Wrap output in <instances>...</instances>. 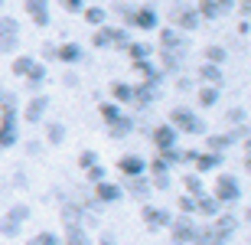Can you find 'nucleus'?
<instances>
[{
    "label": "nucleus",
    "mask_w": 251,
    "mask_h": 245,
    "mask_svg": "<svg viewBox=\"0 0 251 245\" xmlns=\"http://www.w3.org/2000/svg\"><path fill=\"white\" fill-rule=\"evenodd\" d=\"M238 229H242V222H238V216L235 213H219L215 219H209V222H199V236H196L193 245H228L235 236H238Z\"/></svg>",
    "instance_id": "obj_1"
},
{
    "label": "nucleus",
    "mask_w": 251,
    "mask_h": 245,
    "mask_svg": "<svg viewBox=\"0 0 251 245\" xmlns=\"http://www.w3.org/2000/svg\"><path fill=\"white\" fill-rule=\"evenodd\" d=\"M98 111H101V121H104V131L111 141H124L130 134L137 131V121H134V114H127L121 105L114 102H101L98 105Z\"/></svg>",
    "instance_id": "obj_2"
},
{
    "label": "nucleus",
    "mask_w": 251,
    "mask_h": 245,
    "mask_svg": "<svg viewBox=\"0 0 251 245\" xmlns=\"http://www.w3.org/2000/svg\"><path fill=\"white\" fill-rule=\"evenodd\" d=\"M167 121L173 124L179 134H193V137H205V134H209V124H205V118L196 111V108H189V105H176V108L170 111Z\"/></svg>",
    "instance_id": "obj_3"
},
{
    "label": "nucleus",
    "mask_w": 251,
    "mask_h": 245,
    "mask_svg": "<svg viewBox=\"0 0 251 245\" xmlns=\"http://www.w3.org/2000/svg\"><path fill=\"white\" fill-rule=\"evenodd\" d=\"M130 29L121 27V23H104V27H98L92 33V46L95 49H127L130 43Z\"/></svg>",
    "instance_id": "obj_4"
},
{
    "label": "nucleus",
    "mask_w": 251,
    "mask_h": 245,
    "mask_svg": "<svg viewBox=\"0 0 251 245\" xmlns=\"http://www.w3.org/2000/svg\"><path fill=\"white\" fill-rule=\"evenodd\" d=\"M209 193L219 199V206H222V209H225V206H235V203H242V196H245L238 173H219Z\"/></svg>",
    "instance_id": "obj_5"
},
{
    "label": "nucleus",
    "mask_w": 251,
    "mask_h": 245,
    "mask_svg": "<svg viewBox=\"0 0 251 245\" xmlns=\"http://www.w3.org/2000/svg\"><path fill=\"white\" fill-rule=\"evenodd\" d=\"M170 27L179 29L183 36H189V33H196V29L202 27V17H199V10L193 3H173V10H170Z\"/></svg>",
    "instance_id": "obj_6"
},
{
    "label": "nucleus",
    "mask_w": 251,
    "mask_h": 245,
    "mask_svg": "<svg viewBox=\"0 0 251 245\" xmlns=\"http://www.w3.org/2000/svg\"><path fill=\"white\" fill-rule=\"evenodd\" d=\"M167 232H170V242L173 245H193L196 236H199V222L193 216H173Z\"/></svg>",
    "instance_id": "obj_7"
},
{
    "label": "nucleus",
    "mask_w": 251,
    "mask_h": 245,
    "mask_svg": "<svg viewBox=\"0 0 251 245\" xmlns=\"http://www.w3.org/2000/svg\"><path fill=\"white\" fill-rule=\"evenodd\" d=\"M140 219H144V229L147 232H160V229H170L173 213L167 206H157V203H144L140 206Z\"/></svg>",
    "instance_id": "obj_8"
},
{
    "label": "nucleus",
    "mask_w": 251,
    "mask_h": 245,
    "mask_svg": "<svg viewBox=\"0 0 251 245\" xmlns=\"http://www.w3.org/2000/svg\"><path fill=\"white\" fill-rule=\"evenodd\" d=\"M124 27H134L140 29V33H157L160 29V10L150 7V3H144V7H134V13H130V20L124 23Z\"/></svg>",
    "instance_id": "obj_9"
},
{
    "label": "nucleus",
    "mask_w": 251,
    "mask_h": 245,
    "mask_svg": "<svg viewBox=\"0 0 251 245\" xmlns=\"http://www.w3.org/2000/svg\"><path fill=\"white\" fill-rule=\"evenodd\" d=\"M49 105H52L49 95H43V92L29 95L26 105H23V111H20V118H23L26 124H43V121H46V114H49Z\"/></svg>",
    "instance_id": "obj_10"
},
{
    "label": "nucleus",
    "mask_w": 251,
    "mask_h": 245,
    "mask_svg": "<svg viewBox=\"0 0 251 245\" xmlns=\"http://www.w3.org/2000/svg\"><path fill=\"white\" fill-rule=\"evenodd\" d=\"M150 141H153L157 154H167V151H173V147H179V131L170 121H157L150 128Z\"/></svg>",
    "instance_id": "obj_11"
},
{
    "label": "nucleus",
    "mask_w": 251,
    "mask_h": 245,
    "mask_svg": "<svg viewBox=\"0 0 251 245\" xmlns=\"http://www.w3.org/2000/svg\"><path fill=\"white\" fill-rule=\"evenodd\" d=\"M245 137H248V134H238V131H209L205 134V147L202 151L225 154V151H232V147H238V141L245 144Z\"/></svg>",
    "instance_id": "obj_12"
},
{
    "label": "nucleus",
    "mask_w": 251,
    "mask_h": 245,
    "mask_svg": "<svg viewBox=\"0 0 251 245\" xmlns=\"http://www.w3.org/2000/svg\"><path fill=\"white\" fill-rule=\"evenodd\" d=\"M160 53H179V56H189V39L179 33V29H173L167 23V27H160Z\"/></svg>",
    "instance_id": "obj_13"
},
{
    "label": "nucleus",
    "mask_w": 251,
    "mask_h": 245,
    "mask_svg": "<svg viewBox=\"0 0 251 245\" xmlns=\"http://www.w3.org/2000/svg\"><path fill=\"white\" fill-rule=\"evenodd\" d=\"M130 88H134V108H140V111H147V108H153V105L160 102V85L153 82H130Z\"/></svg>",
    "instance_id": "obj_14"
},
{
    "label": "nucleus",
    "mask_w": 251,
    "mask_h": 245,
    "mask_svg": "<svg viewBox=\"0 0 251 245\" xmlns=\"http://www.w3.org/2000/svg\"><path fill=\"white\" fill-rule=\"evenodd\" d=\"M92 199L98 206H118L124 199V190H121V183H114V180H101V183H95Z\"/></svg>",
    "instance_id": "obj_15"
},
{
    "label": "nucleus",
    "mask_w": 251,
    "mask_h": 245,
    "mask_svg": "<svg viewBox=\"0 0 251 245\" xmlns=\"http://www.w3.org/2000/svg\"><path fill=\"white\" fill-rule=\"evenodd\" d=\"M118 173L124 180L127 177H147V157H140L137 151H127L118 157Z\"/></svg>",
    "instance_id": "obj_16"
},
{
    "label": "nucleus",
    "mask_w": 251,
    "mask_h": 245,
    "mask_svg": "<svg viewBox=\"0 0 251 245\" xmlns=\"http://www.w3.org/2000/svg\"><path fill=\"white\" fill-rule=\"evenodd\" d=\"M23 10L29 13L33 27H39V29H46L52 23V3L49 0H23Z\"/></svg>",
    "instance_id": "obj_17"
},
{
    "label": "nucleus",
    "mask_w": 251,
    "mask_h": 245,
    "mask_svg": "<svg viewBox=\"0 0 251 245\" xmlns=\"http://www.w3.org/2000/svg\"><path fill=\"white\" fill-rule=\"evenodd\" d=\"M222 163H225V154H215V151H199L193 163V173L199 177H209V173H222Z\"/></svg>",
    "instance_id": "obj_18"
},
{
    "label": "nucleus",
    "mask_w": 251,
    "mask_h": 245,
    "mask_svg": "<svg viewBox=\"0 0 251 245\" xmlns=\"http://www.w3.org/2000/svg\"><path fill=\"white\" fill-rule=\"evenodd\" d=\"M196 10H199L202 23H205V20H222L225 13H232V10H235V0H199Z\"/></svg>",
    "instance_id": "obj_19"
},
{
    "label": "nucleus",
    "mask_w": 251,
    "mask_h": 245,
    "mask_svg": "<svg viewBox=\"0 0 251 245\" xmlns=\"http://www.w3.org/2000/svg\"><path fill=\"white\" fill-rule=\"evenodd\" d=\"M134 72L140 76V82H153V85H160V88L167 82V76H163L160 66H157V59H137V62H134Z\"/></svg>",
    "instance_id": "obj_20"
},
{
    "label": "nucleus",
    "mask_w": 251,
    "mask_h": 245,
    "mask_svg": "<svg viewBox=\"0 0 251 245\" xmlns=\"http://www.w3.org/2000/svg\"><path fill=\"white\" fill-rule=\"evenodd\" d=\"M62 245H95V236L88 232V226H82V222H69V226H62Z\"/></svg>",
    "instance_id": "obj_21"
},
{
    "label": "nucleus",
    "mask_w": 251,
    "mask_h": 245,
    "mask_svg": "<svg viewBox=\"0 0 251 245\" xmlns=\"http://www.w3.org/2000/svg\"><path fill=\"white\" fill-rule=\"evenodd\" d=\"M124 193H130V196L137 199V203H147L150 193H153V187H150V177H127L121 183Z\"/></svg>",
    "instance_id": "obj_22"
},
{
    "label": "nucleus",
    "mask_w": 251,
    "mask_h": 245,
    "mask_svg": "<svg viewBox=\"0 0 251 245\" xmlns=\"http://www.w3.org/2000/svg\"><path fill=\"white\" fill-rule=\"evenodd\" d=\"M56 62H62V66H78V62H85V46L82 43H59Z\"/></svg>",
    "instance_id": "obj_23"
},
{
    "label": "nucleus",
    "mask_w": 251,
    "mask_h": 245,
    "mask_svg": "<svg viewBox=\"0 0 251 245\" xmlns=\"http://www.w3.org/2000/svg\"><path fill=\"white\" fill-rule=\"evenodd\" d=\"M225 124H228V131L248 134V108H245V105H232V108L225 111Z\"/></svg>",
    "instance_id": "obj_24"
},
{
    "label": "nucleus",
    "mask_w": 251,
    "mask_h": 245,
    "mask_svg": "<svg viewBox=\"0 0 251 245\" xmlns=\"http://www.w3.org/2000/svg\"><path fill=\"white\" fill-rule=\"evenodd\" d=\"M46 79H49V66H46V62H39V59H36V66L29 69V76L23 79V82H26V92H29V95H36L39 88L46 85Z\"/></svg>",
    "instance_id": "obj_25"
},
{
    "label": "nucleus",
    "mask_w": 251,
    "mask_h": 245,
    "mask_svg": "<svg viewBox=\"0 0 251 245\" xmlns=\"http://www.w3.org/2000/svg\"><path fill=\"white\" fill-rule=\"evenodd\" d=\"M219 213H222V206H219V199H215L212 193H209V190H205L202 196H196V216H202V219H215Z\"/></svg>",
    "instance_id": "obj_26"
},
{
    "label": "nucleus",
    "mask_w": 251,
    "mask_h": 245,
    "mask_svg": "<svg viewBox=\"0 0 251 245\" xmlns=\"http://www.w3.org/2000/svg\"><path fill=\"white\" fill-rule=\"evenodd\" d=\"M219 102H222V85H199V92H196L199 108H215Z\"/></svg>",
    "instance_id": "obj_27"
},
{
    "label": "nucleus",
    "mask_w": 251,
    "mask_h": 245,
    "mask_svg": "<svg viewBox=\"0 0 251 245\" xmlns=\"http://www.w3.org/2000/svg\"><path fill=\"white\" fill-rule=\"evenodd\" d=\"M124 53L130 56V62H137V59H153L157 46H153V43H147V39H130Z\"/></svg>",
    "instance_id": "obj_28"
},
{
    "label": "nucleus",
    "mask_w": 251,
    "mask_h": 245,
    "mask_svg": "<svg viewBox=\"0 0 251 245\" xmlns=\"http://www.w3.org/2000/svg\"><path fill=\"white\" fill-rule=\"evenodd\" d=\"M78 17H82L92 29H98V27H104V23H108V10H104L101 3H88V7H85Z\"/></svg>",
    "instance_id": "obj_29"
},
{
    "label": "nucleus",
    "mask_w": 251,
    "mask_h": 245,
    "mask_svg": "<svg viewBox=\"0 0 251 245\" xmlns=\"http://www.w3.org/2000/svg\"><path fill=\"white\" fill-rule=\"evenodd\" d=\"M196 79H199L202 85H222L225 72H222V66H212V62H202V66L196 69Z\"/></svg>",
    "instance_id": "obj_30"
},
{
    "label": "nucleus",
    "mask_w": 251,
    "mask_h": 245,
    "mask_svg": "<svg viewBox=\"0 0 251 245\" xmlns=\"http://www.w3.org/2000/svg\"><path fill=\"white\" fill-rule=\"evenodd\" d=\"M111 102L121 105V108H127V105L134 102V88H130V82H124V79L111 82Z\"/></svg>",
    "instance_id": "obj_31"
},
{
    "label": "nucleus",
    "mask_w": 251,
    "mask_h": 245,
    "mask_svg": "<svg viewBox=\"0 0 251 245\" xmlns=\"http://www.w3.org/2000/svg\"><path fill=\"white\" fill-rule=\"evenodd\" d=\"M43 134H46V141L43 144H62L65 137H69V128H65V121H46L43 124Z\"/></svg>",
    "instance_id": "obj_32"
},
{
    "label": "nucleus",
    "mask_w": 251,
    "mask_h": 245,
    "mask_svg": "<svg viewBox=\"0 0 251 245\" xmlns=\"http://www.w3.org/2000/svg\"><path fill=\"white\" fill-rule=\"evenodd\" d=\"M33 66H36V56H29V53H17L13 62H10V72H13L17 79H26Z\"/></svg>",
    "instance_id": "obj_33"
},
{
    "label": "nucleus",
    "mask_w": 251,
    "mask_h": 245,
    "mask_svg": "<svg viewBox=\"0 0 251 245\" xmlns=\"http://www.w3.org/2000/svg\"><path fill=\"white\" fill-rule=\"evenodd\" d=\"M3 216H7L10 222H17V226H26L29 216H33V206H29V203H10V209Z\"/></svg>",
    "instance_id": "obj_34"
},
{
    "label": "nucleus",
    "mask_w": 251,
    "mask_h": 245,
    "mask_svg": "<svg viewBox=\"0 0 251 245\" xmlns=\"http://www.w3.org/2000/svg\"><path fill=\"white\" fill-rule=\"evenodd\" d=\"M205 190H209L205 187V177H199V173H193V170L183 177V193H186V196H202Z\"/></svg>",
    "instance_id": "obj_35"
},
{
    "label": "nucleus",
    "mask_w": 251,
    "mask_h": 245,
    "mask_svg": "<svg viewBox=\"0 0 251 245\" xmlns=\"http://www.w3.org/2000/svg\"><path fill=\"white\" fill-rule=\"evenodd\" d=\"M205 62H212V66H225V59H228V49L219 46V43H209V46L202 49Z\"/></svg>",
    "instance_id": "obj_36"
},
{
    "label": "nucleus",
    "mask_w": 251,
    "mask_h": 245,
    "mask_svg": "<svg viewBox=\"0 0 251 245\" xmlns=\"http://www.w3.org/2000/svg\"><path fill=\"white\" fill-rule=\"evenodd\" d=\"M29 245H62V236L56 229H39L36 236H29Z\"/></svg>",
    "instance_id": "obj_37"
},
{
    "label": "nucleus",
    "mask_w": 251,
    "mask_h": 245,
    "mask_svg": "<svg viewBox=\"0 0 251 245\" xmlns=\"http://www.w3.org/2000/svg\"><path fill=\"white\" fill-rule=\"evenodd\" d=\"M104 10H108V13H114V17H121L124 23H127L130 13H134V3H130V0H114L111 7H104ZM124 23H121V27H124Z\"/></svg>",
    "instance_id": "obj_38"
},
{
    "label": "nucleus",
    "mask_w": 251,
    "mask_h": 245,
    "mask_svg": "<svg viewBox=\"0 0 251 245\" xmlns=\"http://www.w3.org/2000/svg\"><path fill=\"white\" fill-rule=\"evenodd\" d=\"M0 36H20V20L10 13H0Z\"/></svg>",
    "instance_id": "obj_39"
},
{
    "label": "nucleus",
    "mask_w": 251,
    "mask_h": 245,
    "mask_svg": "<svg viewBox=\"0 0 251 245\" xmlns=\"http://www.w3.org/2000/svg\"><path fill=\"white\" fill-rule=\"evenodd\" d=\"M95 163H101L98 151H92V147H85V151H78V167H82V173H85L88 167H95Z\"/></svg>",
    "instance_id": "obj_40"
},
{
    "label": "nucleus",
    "mask_w": 251,
    "mask_h": 245,
    "mask_svg": "<svg viewBox=\"0 0 251 245\" xmlns=\"http://www.w3.org/2000/svg\"><path fill=\"white\" fill-rule=\"evenodd\" d=\"M85 180H88V183H101V180H108V167H104V163H95V167H88L85 170Z\"/></svg>",
    "instance_id": "obj_41"
},
{
    "label": "nucleus",
    "mask_w": 251,
    "mask_h": 245,
    "mask_svg": "<svg viewBox=\"0 0 251 245\" xmlns=\"http://www.w3.org/2000/svg\"><path fill=\"white\" fill-rule=\"evenodd\" d=\"M176 209H179V216H193L196 219V196H186V193H183V196L176 199Z\"/></svg>",
    "instance_id": "obj_42"
},
{
    "label": "nucleus",
    "mask_w": 251,
    "mask_h": 245,
    "mask_svg": "<svg viewBox=\"0 0 251 245\" xmlns=\"http://www.w3.org/2000/svg\"><path fill=\"white\" fill-rule=\"evenodd\" d=\"M20 36H0V56H17Z\"/></svg>",
    "instance_id": "obj_43"
},
{
    "label": "nucleus",
    "mask_w": 251,
    "mask_h": 245,
    "mask_svg": "<svg viewBox=\"0 0 251 245\" xmlns=\"http://www.w3.org/2000/svg\"><path fill=\"white\" fill-rule=\"evenodd\" d=\"M56 3L65 10V13H72V17H78V13L88 7V0H56Z\"/></svg>",
    "instance_id": "obj_44"
},
{
    "label": "nucleus",
    "mask_w": 251,
    "mask_h": 245,
    "mask_svg": "<svg viewBox=\"0 0 251 245\" xmlns=\"http://www.w3.org/2000/svg\"><path fill=\"white\" fill-rule=\"evenodd\" d=\"M20 232H23V226H17V222H10L7 216L0 219V236H3V239H17Z\"/></svg>",
    "instance_id": "obj_45"
},
{
    "label": "nucleus",
    "mask_w": 251,
    "mask_h": 245,
    "mask_svg": "<svg viewBox=\"0 0 251 245\" xmlns=\"http://www.w3.org/2000/svg\"><path fill=\"white\" fill-rule=\"evenodd\" d=\"M7 187H10V190H26V187H29L26 170H13V177L7 180Z\"/></svg>",
    "instance_id": "obj_46"
},
{
    "label": "nucleus",
    "mask_w": 251,
    "mask_h": 245,
    "mask_svg": "<svg viewBox=\"0 0 251 245\" xmlns=\"http://www.w3.org/2000/svg\"><path fill=\"white\" fill-rule=\"evenodd\" d=\"M196 157H199V147H186V151H179V167H193Z\"/></svg>",
    "instance_id": "obj_47"
},
{
    "label": "nucleus",
    "mask_w": 251,
    "mask_h": 245,
    "mask_svg": "<svg viewBox=\"0 0 251 245\" xmlns=\"http://www.w3.org/2000/svg\"><path fill=\"white\" fill-rule=\"evenodd\" d=\"M26 154L29 157H43L46 154V144L39 141V137H33V141H26Z\"/></svg>",
    "instance_id": "obj_48"
},
{
    "label": "nucleus",
    "mask_w": 251,
    "mask_h": 245,
    "mask_svg": "<svg viewBox=\"0 0 251 245\" xmlns=\"http://www.w3.org/2000/svg\"><path fill=\"white\" fill-rule=\"evenodd\" d=\"M176 88H179V92H193V88H196V79L183 72V76H176Z\"/></svg>",
    "instance_id": "obj_49"
},
{
    "label": "nucleus",
    "mask_w": 251,
    "mask_h": 245,
    "mask_svg": "<svg viewBox=\"0 0 251 245\" xmlns=\"http://www.w3.org/2000/svg\"><path fill=\"white\" fill-rule=\"evenodd\" d=\"M56 49H59V43H43V62H52L56 59Z\"/></svg>",
    "instance_id": "obj_50"
},
{
    "label": "nucleus",
    "mask_w": 251,
    "mask_h": 245,
    "mask_svg": "<svg viewBox=\"0 0 251 245\" xmlns=\"http://www.w3.org/2000/svg\"><path fill=\"white\" fill-rule=\"evenodd\" d=\"M95 245H118V239H114V232H108V229H104L101 236L95 239Z\"/></svg>",
    "instance_id": "obj_51"
},
{
    "label": "nucleus",
    "mask_w": 251,
    "mask_h": 245,
    "mask_svg": "<svg viewBox=\"0 0 251 245\" xmlns=\"http://www.w3.org/2000/svg\"><path fill=\"white\" fill-rule=\"evenodd\" d=\"M62 85L75 88V85H78V76H75V72H65V76H62Z\"/></svg>",
    "instance_id": "obj_52"
},
{
    "label": "nucleus",
    "mask_w": 251,
    "mask_h": 245,
    "mask_svg": "<svg viewBox=\"0 0 251 245\" xmlns=\"http://www.w3.org/2000/svg\"><path fill=\"white\" fill-rule=\"evenodd\" d=\"M248 29H251L248 20H238V33H242V36H248Z\"/></svg>",
    "instance_id": "obj_53"
},
{
    "label": "nucleus",
    "mask_w": 251,
    "mask_h": 245,
    "mask_svg": "<svg viewBox=\"0 0 251 245\" xmlns=\"http://www.w3.org/2000/svg\"><path fill=\"white\" fill-rule=\"evenodd\" d=\"M3 92H7V88H3V82H0V98H3Z\"/></svg>",
    "instance_id": "obj_54"
},
{
    "label": "nucleus",
    "mask_w": 251,
    "mask_h": 245,
    "mask_svg": "<svg viewBox=\"0 0 251 245\" xmlns=\"http://www.w3.org/2000/svg\"><path fill=\"white\" fill-rule=\"evenodd\" d=\"M3 3H7V0H0V13H3Z\"/></svg>",
    "instance_id": "obj_55"
},
{
    "label": "nucleus",
    "mask_w": 251,
    "mask_h": 245,
    "mask_svg": "<svg viewBox=\"0 0 251 245\" xmlns=\"http://www.w3.org/2000/svg\"><path fill=\"white\" fill-rule=\"evenodd\" d=\"M88 3H92V0H88Z\"/></svg>",
    "instance_id": "obj_56"
}]
</instances>
